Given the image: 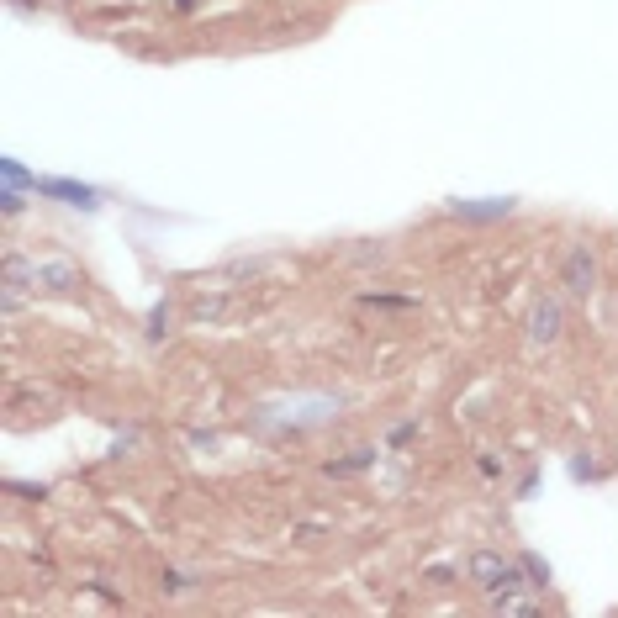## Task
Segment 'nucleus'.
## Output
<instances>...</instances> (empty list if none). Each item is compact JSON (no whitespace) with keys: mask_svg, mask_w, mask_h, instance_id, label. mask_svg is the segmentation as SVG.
Returning a JSON list of instances; mask_svg holds the SVG:
<instances>
[{"mask_svg":"<svg viewBox=\"0 0 618 618\" xmlns=\"http://www.w3.org/2000/svg\"><path fill=\"white\" fill-rule=\"evenodd\" d=\"M518 571H523V566L502 560L497 550H476V555H471V582H476L481 592H518V587H529Z\"/></svg>","mask_w":618,"mask_h":618,"instance_id":"f257e3e1","label":"nucleus"},{"mask_svg":"<svg viewBox=\"0 0 618 618\" xmlns=\"http://www.w3.org/2000/svg\"><path fill=\"white\" fill-rule=\"evenodd\" d=\"M560 286H566L571 296H592L597 291V259L587 249H571L566 265H560Z\"/></svg>","mask_w":618,"mask_h":618,"instance_id":"f03ea898","label":"nucleus"},{"mask_svg":"<svg viewBox=\"0 0 618 618\" xmlns=\"http://www.w3.org/2000/svg\"><path fill=\"white\" fill-rule=\"evenodd\" d=\"M333 412H339L333 397H307V402H296V407L280 412V423H286V428H312V423H328Z\"/></svg>","mask_w":618,"mask_h":618,"instance_id":"7ed1b4c3","label":"nucleus"},{"mask_svg":"<svg viewBox=\"0 0 618 618\" xmlns=\"http://www.w3.org/2000/svg\"><path fill=\"white\" fill-rule=\"evenodd\" d=\"M529 339H534V344H555V339H560V302H555V296L534 302V312H529Z\"/></svg>","mask_w":618,"mask_h":618,"instance_id":"20e7f679","label":"nucleus"},{"mask_svg":"<svg viewBox=\"0 0 618 618\" xmlns=\"http://www.w3.org/2000/svg\"><path fill=\"white\" fill-rule=\"evenodd\" d=\"M32 191L64 201V206H96V191H90V185H74V180H32Z\"/></svg>","mask_w":618,"mask_h":618,"instance_id":"39448f33","label":"nucleus"},{"mask_svg":"<svg viewBox=\"0 0 618 618\" xmlns=\"http://www.w3.org/2000/svg\"><path fill=\"white\" fill-rule=\"evenodd\" d=\"M449 206H455V217H471V222H497V217L513 212L508 196H502V201H449Z\"/></svg>","mask_w":618,"mask_h":618,"instance_id":"423d86ee","label":"nucleus"},{"mask_svg":"<svg viewBox=\"0 0 618 618\" xmlns=\"http://www.w3.org/2000/svg\"><path fill=\"white\" fill-rule=\"evenodd\" d=\"M32 280H48V291H74V270L69 265H37Z\"/></svg>","mask_w":618,"mask_h":618,"instance_id":"0eeeda50","label":"nucleus"},{"mask_svg":"<svg viewBox=\"0 0 618 618\" xmlns=\"http://www.w3.org/2000/svg\"><path fill=\"white\" fill-rule=\"evenodd\" d=\"M370 460H376V449H354V455H349V460H339V465H328V471H333V476H354V471H365V465H370Z\"/></svg>","mask_w":618,"mask_h":618,"instance_id":"6e6552de","label":"nucleus"},{"mask_svg":"<svg viewBox=\"0 0 618 618\" xmlns=\"http://www.w3.org/2000/svg\"><path fill=\"white\" fill-rule=\"evenodd\" d=\"M518 566H523V576H529V587H545V582H550V566H545L539 555H523Z\"/></svg>","mask_w":618,"mask_h":618,"instance_id":"1a4fd4ad","label":"nucleus"},{"mask_svg":"<svg viewBox=\"0 0 618 618\" xmlns=\"http://www.w3.org/2000/svg\"><path fill=\"white\" fill-rule=\"evenodd\" d=\"M170 333V307H154V317H148V339H164Z\"/></svg>","mask_w":618,"mask_h":618,"instance_id":"9d476101","label":"nucleus"},{"mask_svg":"<svg viewBox=\"0 0 618 618\" xmlns=\"http://www.w3.org/2000/svg\"><path fill=\"white\" fill-rule=\"evenodd\" d=\"M0 206H6V217L22 212V196H16V185H6V191H0Z\"/></svg>","mask_w":618,"mask_h":618,"instance_id":"9b49d317","label":"nucleus"},{"mask_svg":"<svg viewBox=\"0 0 618 618\" xmlns=\"http://www.w3.org/2000/svg\"><path fill=\"white\" fill-rule=\"evenodd\" d=\"M0 170H6V185H27V170H22V164H16V159H6V164H0Z\"/></svg>","mask_w":618,"mask_h":618,"instance_id":"f8f14e48","label":"nucleus"},{"mask_svg":"<svg viewBox=\"0 0 618 618\" xmlns=\"http://www.w3.org/2000/svg\"><path fill=\"white\" fill-rule=\"evenodd\" d=\"M164 587H170V592H185V587H191V576H180V571H164Z\"/></svg>","mask_w":618,"mask_h":618,"instance_id":"ddd939ff","label":"nucleus"},{"mask_svg":"<svg viewBox=\"0 0 618 618\" xmlns=\"http://www.w3.org/2000/svg\"><path fill=\"white\" fill-rule=\"evenodd\" d=\"M175 6H180V11H191V6H196V0H175Z\"/></svg>","mask_w":618,"mask_h":618,"instance_id":"4468645a","label":"nucleus"}]
</instances>
